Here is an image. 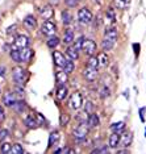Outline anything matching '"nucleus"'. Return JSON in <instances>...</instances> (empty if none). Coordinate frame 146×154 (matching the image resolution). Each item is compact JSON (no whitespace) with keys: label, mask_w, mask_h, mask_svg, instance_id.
Segmentation results:
<instances>
[{"label":"nucleus","mask_w":146,"mask_h":154,"mask_svg":"<svg viewBox=\"0 0 146 154\" xmlns=\"http://www.w3.org/2000/svg\"><path fill=\"white\" fill-rule=\"evenodd\" d=\"M12 75H13V79H15V82L17 85H24V83L26 82L28 79V74H26V70H24L23 67H15L12 70Z\"/></svg>","instance_id":"f257e3e1"},{"label":"nucleus","mask_w":146,"mask_h":154,"mask_svg":"<svg viewBox=\"0 0 146 154\" xmlns=\"http://www.w3.org/2000/svg\"><path fill=\"white\" fill-rule=\"evenodd\" d=\"M88 134V127L84 124V122H81L75 129H74V137L78 142H83Z\"/></svg>","instance_id":"f03ea898"},{"label":"nucleus","mask_w":146,"mask_h":154,"mask_svg":"<svg viewBox=\"0 0 146 154\" xmlns=\"http://www.w3.org/2000/svg\"><path fill=\"white\" fill-rule=\"evenodd\" d=\"M82 104H83L82 94L79 92V91L72 92L71 96H70V100H68V106H70V108H72V109H79V108L82 107Z\"/></svg>","instance_id":"7ed1b4c3"},{"label":"nucleus","mask_w":146,"mask_h":154,"mask_svg":"<svg viewBox=\"0 0 146 154\" xmlns=\"http://www.w3.org/2000/svg\"><path fill=\"white\" fill-rule=\"evenodd\" d=\"M96 44H95V41H92V40H88V38H84L83 40V42H82V50H83V53L87 54V55H93L96 53Z\"/></svg>","instance_id":"20e7f679"},{"label":"nucleus","mask_w":146,"mask_h":154,"mask_svg":"<svg viewBox=\"0 0 146 154\" xmlns=\"http://www.w3.org/2000/svg\"><path fill=\"white\" fill-rule=\"evenodd\" d=\"M78 19H79V23H81V24H84V25H87V24H90L92 21L93 16H92L91 11L84 7V8H81L78 11Z\"/></svg>","instance_id":"39448f33"},{"label":"nucleus","mask_w":146,"mask_h":154,"mask_svg":"<svg viewBox=\"0 0 146 154\" xmlns=\"http://www.w3.org/2000/svg\"><path fill=\"white\" fill-rule=\"evenodd\" d=\"M41 32L47 37L54 36L55 32H57V25H55L54 23H51L50 20H46V21L42 24V26H41Z\"/></svg>","instance_id":"423d86ee"},{"label":"nucleus","mask_w":146,"mask_h":154,"mask_svg":"<svg viewBox=\"0 0 146 154\" xmlns=\"http://www.w3.org/2000/svg\"><path fill=\"white\" fill-rule=\"evenodd\" d=\"M53 58H54V63L55 66H58V67H62L63 69V66L66 65V62H67V58H66V55L63 53H61V51L55 50L53 53Z\"/></svg>","instance_id":"0eeeda50"},{"label":"nucleus","mask_w":146,"mask_h":154,"mask_svg":"<svg viewBox=\"0 0 146 154\" xmlns=\"http://www.w3.org/2000/svg\"><path fill=\"white\" fill-rule=\"evenodd\" d=\"M40 15L41 17L46 21V20H50V19H53L54 17V8H53V5H45L42 7V8L40 9Z\"/></svg>","instance_id":"6e6552de"},{"label":"nucleus","mask_w":146,"mask_h":154,"mask_svg":"<svg viewBox=\"0 0 146 154\" xmlns=\"http://www.w3.org/2000/svg\"><path fill=\"white\" fill-rule=\"evenodd\" d=\"M13 42H15V46L17 49H23L29 45V38L26 36H24V34H17L15 37V40H13Z\"/></svg>","instance_id":"1a4fd4ad"},{"label":"nucleus","mask_w":146,"mask_h":154,"mask_svg":"<svg viewBox=\"0 0 146 154\" xmlns=\"http://www.w3.org/2000/svg\"><path fill=\"white\" fill-rule=\"evenodd\" d=\"M83 76H84V79L88 80V82H95L97 79V70L87 66L84 69V71H83Z\"/></svg>","instance_id":"9d476101"},{"label":"nucleus","mask_w":146,"mask_h":154,"mask_svg":"<svg viewBox=\"0 0 146 154\" xmlns=\"http://www.w3.org/2000/svg\"><path fill=\"white\" fill-rule=\"evenodd\" d=\"M132 141H133V134L130 132H124L123 134H120V143L119 145L124 146V148H128L130 146Z\"/></svg>","instance_id":"9b49d317"},{"label":"nucleus","mask_w":146,"mask_h":154,"mask_svg":"<svg viewBox=\"0 0 146 154\" xmlns=\"http://www.w3.org/2000/svg\"><path fill=\"white\" fill-rule=\"evenodd\" d=\"M16 101H17V97L15 95V92L8 91V92H5L4 95H3V103H4L7 107H13V104H15Z\"/></svg>","instance_id":"f8f14e48"},{"label":"nucleus","mask_w":146,"mask_h":154,"mask_svg":"<svg viewBox=\"0 0 146 154\" xmlns=\"http://www.w3.org/2000/svg\"><path fill=\"white\" fill-rule=\"evenodd\" d=\"M24 26H25V29L28 30H33L37 28V20L34 16H26L25 19H24Z\"/></svg>","instance_id":"ddd939ff"},{"label":"nucleus","mask_w":146,"mask_h":154,"mask_svg":"<svg viewBox=\"0 0 146 154\" xmlns=\"http://www.w3.org/2000/svg\"><path fill=\"white\" fill-rule=\"evenodd\" d=\"M61 140V133L58 131H54L50 133V137H49V148H55L58 145Z\"/></svg>","instance_id":"4468645a"},{"label":"nucleus","mask_w":146,"mask_h":154,"mask_svg":"<svg viewBox=\"0 0 146 154\" xmlns=\"http://www.w3.org/2000/svg\"><path fill=\"white\" fill-rule=\"evenodd\" d=\"M20 54H21V61L23 62H29V59L33 57V50L26 46V48L20 49Z\"/></svg>","instance_id":"2eb2a0df"},{"label":"nucleus","mask_w":146,"mask_h":154,"mask_svg":"<svg viewBox=\"0 0 146 154\" xmlns=\"http://www.w3.org/2000/svg\"><path fill=\"white\" fill-rule=\"evenodd\" d=\"M104 38H108V40H112V41L116 42V40H117V29L114 26L107 28L105 33H104Z\"/></svg>","instance_id":"dca6fc26"},{"label":"nucleus","mask_w":146,"mask_h":154,"mask_svg":"<svg viewBox=\"0 0 146 154\" xmlns=\"http://www.w3.org/2000/svg\"><path fill=\"white\" fill-rule=\"evenodd\" d=\"M55 79H57L58 85L63 86L65 83L68 80V74L65 71V70H62V71H57V74H55Z\"/></svg>","instance_id":"f3484780"},{"label":"nucleus","mask_w":146,"mask_h":154,"mask_svg":"<svg viewBox=\"0 0 146 154\" xmlns=\"http://www.w3.org/2000/svg\"><path fill=\"white\" fill-rule=\"evenodd\" d=\"M67 92H68V90L66 88L65 86L58 87L57 92H55V99H57L58 101H63L66 99V96H67Z\"/></svg>","instance_id":"a211bd4d"},{"label":"nucleus","mask_w":146,"mask_h":154,"mask_svg":"<svg viewBox=\"0 0 146 154\" xmlns=\"http://www.w3.org/2000/svg\"><path fill=\"white\" fill-rule=\"evenodd\" d=\"M66 57L71 61H76L79 58V54H78V49L75 46H68L67 50H66Z\"/></svg>","instance_id":"6ab92c4d"},{"label":"nucleus","mask_w":146,"mask_h":154,"mask_svg":"<svg viewBox=\"0 0 146 154\" xmlns=\"http://www.w3.org/2000/svg\"><path fill=\"white\" fill-rule=\"evenodd\" d=\"M120 143V132H113L109 137V146L111 148H117Z\"/></svg>","instance_id":"aec40b11"},{"label":"nucleus","mask_w":146,"mask_h":154,"mask_svg":"<svg viewBox=\"0 0 146 154\" xmlns=\"http://www.w3.org/2000/svg\"><path fill=\"white\" fill-rule=\"evenodd\" d=\"M24 124L26 125L28 128H36L37 125H38V121L36 120V117L33 116V115H29L28 117H25V120H24Z\"/></svg>","instance_id":"412c9836"},{"label":"nucleus","mask_w":146,"mask_h":154,"mask_svg":"<svg viewBox=\"0 0 146 154\" xmlns=\"http://www.w3.org/2000/svg\"><path fill=\"white\" fill-rule=\"evenodd\" d=\"M97 59H99V65L100 66H108L109 63V57L105 54V51H102V53H99V55H97Z\"/></svg>","instance_id":"4be33fe9"},{"label":"nucleus","mask_w":146,"mask_h":154,"mask_svg":"<svg viewBox=\"0 0 146 154\" xmlns=\"http://www.w3.org/2000/svg\"><path fill=\"white\" fill-rule=\"evenodd\" d=\"M113 4L119 9H126L130 4V0H113Z\"/></svg>","instance_id":"5701e85b"},{"label":"nucleus","mask_w":146,"mask_h":154,"mask_svg":"<svg viewBox=\"0 0 146 154\" xmlns=\"http://www.w3.org/2000/svg\"><path fill=\"white\" fill-rule=\"evenodd\" d=\"M63 42L67 45L74 42V32H72L71 29H66V32L63 34Z\"/></svg>","instance_id":"b1692460"},{"label":"nucleus","mask_w":146,"mask_h":154,"mask_svg":"<svg viewBox=\"0 0 146 154\" xmlns=\"http://www.w3.org/2000/svg\"><path fill=\"white\" fill-rule=\"evenodd\" d=\"M87 122H88V125H90V127H92V128L99 127V124H100L99 117H97V115H95V113H91V115H90Z\"/></svg>","instance_id":"393cba45"},{"label":"nucleus","mask_w":146,"mask_h":154,"mask_svg":"<svg viewBox=\"0 0 146 154\" xmlns=\"http://www.w3.org/2000/svg\"><path fill=\"white\" fill-rule=\"evenodd\" d=\"M47 48H50V49H54V48H57L58 45H59V38L58 37H55V36H50L49 37V40H47Z\"/></svg>","instance_id":"a878e982"},{"label":"nucleus","mask_w":146,"mask_h":154,"mask_svg":"<svg viewBox=\"0 0 146 154\" xmlns=\"http://www.w3.org/2000/svg\"><path fill=\"white\" fill-rule=\"evenodd\" d=\"M87 66L88 67H92V69H97L99 67V59H97V57H93V55H90V59L87 61Z\"/></svg>","instance_id":"bb28decb"},{"label":"nucleus","mask_w":146,"mask_h":154,"mask_svg":"<svg viewBox=\"0 0 146 154\" xmlns=\"http://www.w3.org/2000/svg\"><path fill=\"white\" fill-rule=\"evenodd\" d=\"M113 45H114V41L108 40V38H104V40L102 41V48H103V50H111V49L113 48Z\"/></svg>","instance_id":"cd10ccee"},{"label":"nucleus","mask_w":146,"mask_h":154,"mask_svg":"<svg viewBox=\"0 0 146 154\" xmlns=\"http://www.w3.org/2000/svg\"><path fill=\"white\" fill-rule=\"evenodd\" d=\"M11 58L16 62V63H20V62H23L21 61V54H20V50H17V49H13V50L11 51Z\"/></svg>","instance_id":"c85d7f7f"},{"label":"nucleus","mask_w":146,"mask_h":154,"mask_svg":"<svg viewBox=\"0 0 146 154\" xmlns=\"http://www.w3.org/2000/svg\"><path fill=\"white\" fill-rule=\"evenodd\" d=\"M63 70H65L66 72H67V74H71V72L75 70V65H74V62H72L71 59H70V61H67V62H66V65L63 66Z\"/></svg>","instance_id":"c756f323"},{"label":"nucleus","mask_w":146,"mask_h":154,"mask_svg":"<svg viewBox=\"0 0 146 154\" xmlns=\"http://www.w3.org/2000/svg\"><path fill=\"white\" fill-rule=\"evenodd\" d=\"M71 19H72L71 13L68 11H63V12H62V21H63V24H66V25H67V24H70Z\"/></svg>","instance_id":"7c9ffc66"},{"label":"nucleus","mask_w":146,"mask_h":154,"mask_svg":"<svg viewBox=\"0 0 146 154\" xmlns=\"http://www.w3.org/2000/svg\"><path fill=\"white\" fill-rule=\"evenodd\" d=\"M125 127V122L124 121H119V122H114V124L111 127V129H112L113 132H120V131H123Z\"/></svg>","instance_id":"2f4dec72"},{"label":"nucleus","mask_w":146,"mask_h":154,"mask_svg":"<svg viewBox=\"0 0 146 154\" xmlns=\"http://www.w3.org/2000/svg\"><path fill=\"white\" fill-rule=\"evenodd\" d=\"M11 152H12V143H9V142H3V143H2V153L9 154Z\"/></svg>","instance_id":"473e14b6"},{"label":"nucleus","mask_w":146,"mask_h":154,"mask_svg":"<svg viewBox=\"0 0 146 154\" xmlns=\"http://www.w3.org/2000/svg\"><path fill=\"white\" fill-rule=\"evenodd\" d=\"M11 153H13V154H21V153H24V149H23V146L20 145V143H13Z\"/></svg>","instance_id":"72a5a7b5"},{"label":"nucleus","mask_w":146,"mask_h":154,"mask_svg":"<svg viewBox=\"0 0 146 154\" xmlns=\"http://www.w3.org/2000/svg\"><path fill=\"white\" fill-rule=\"evenodd\" d=\"M68 121H70V116L66 113H62L61 117H59V124L62 125V127H65V125L68 124Z\"/></svg>","instance_id":"f704fd0d"},{"label":"nucleus","mask_w":146,"mask_h":154,"mask_svg":"<svg viewBox=\"0 0 146 154\" xmlns=\"http://www.w3.org/2000/svg\"><path fill=\"white\" fill-rule=\"evenodd\" d=\"M13 108H15L17 112H23V111H24V108H25V103H24V101L17 100L16 103L13 104Z\"/></svg>","instance_id":"c9c22d12"},{"label":"nucleus","mask_w":146,"mask_h":154,"mask_svg":"<svg viewBox=\"0 0 146 154\" xmlns=\"http://www.w3.org/2000/svg\"><path fill=\"white\" fill-rule=\"evenodd\" d=\"M105 15H107V17H108L111 21H114V20H116V12H114L113 8H108V9H107Z\"/></svg>","instance_id":"e433bc0d"},{"label":"nucleus","mask_w":146,"mask_h":154,"mask_svg":"<svg viewBox=\"0 0 146 154\" xmlns=\"http://www.w3.org/2000/svg\"><path fill=\"white\" fill-rule=\"evenodd\" d=\"M109 95H111L109 88H108V87H105V86H103L102 88H100V96H102L103 99H104V97H108Z\"/></svg>","instance_id":"4c0bfd02"},{"label":"nucleus","mask_w":146,"mask_h":154,"mask_svg":"<svg viewBox=\"0 0 146 154\" xmlns=\"http://www.w3.org/2000/svg\"><path fill=\"white\" fill-rule=\"evenodd\" d=\"M15 95H16V97H17V100H21L23 97H24V90L20 88V87H16Z\"/></svg>","instance_id":"58836bf2"},{"label":"nucleus","mask_w":146,"mask_h":154,"mask_svg":"<svg viewBox=\"0 0 146 154\" xmlns=\"http://www.w3.org/2000/svg\"><path fill=\"white\" fill-rule=\"evenodd\" d=\"M55 153H61V154H65V153H75V150L74 149H68V148H62V149L55 150Z\"/></svg>","instance_id":"ea45409f"},{"label":"nucleus","mask_w":146,"mask_h":154,"mask_svg":"<svg viewBox=\"0 0 146 154\" xmlns=\"http://www.w3.org/2000/svg\"><path fill=\"white\" fill-rule=\"evenodd\" d=\"M8 137V131L7 129H0V141H4Z\"/></svg>","instance_id":"a19ab883"},{"label":"nucleus","mask_w":146,"mask_h":154,"mask_svg":"<svg viewBox=\"0 0 146 154\" xmlns=\"http://www.w3.org/2000/svg\"><path fill=\"white\" fill-rule=\"evenodd\" d=\"M66 4L68 7H76L79 4V0H66Z\"/></svg>","instance_id":"79ce46f5"},{"label":"nucleus","mask_w":146,"mask_h":154,"mask_svg":"<svg viewBox=\"0 0 146 154\" xmlns=\"http://www.w3.org/2000/svg\"><path fill=\"white\" fill-rule=\"evenodd\" d=\"M5 119V112H4V108L0 106V122H3Z\"/></svg>","instance_id":"37998d69"},{"label":"nucleus","mask_w":146,"mask_h":154,"mask_svg":"<svg viewBox=\"0 0 146 154\" xmlns=\"http://www.w3.org/2000/svg\"><path fill=\"white\" fill-rule=\"evenodd\" d=\"M15 32H16V25H12V26L8 28V30H7V34H8V36H11V34H13Z\"/></svg>","instance_id":"c03bdc74"},{"label":"nucleus","mask_w":146,"mask_h":154,"mask_svg":"<svg viewBox=\"0 0 146 154\" xmlns=\"http://www.w3.org/2000/svg\"><path fill=\"white\" fill-rule=\"evenodd\" d=\"M93 153H108V148L104 146V148H102V149H95L93 150Z\"/></svg>","instance_id":"a18cd8bd"},{"label":"nucleus","mask_w":146,"mask_h":154,"mask_svg":"<svg viewBox=\"0 0 146 154\" xmlns=\"http://www.w3.org/2000/svg\"><path fill=\"white\" fill-rule=\"evenodd\" d=\"M4 72H5V67L4 66H0V75H4Z\"/></svg>","instance_id":"49530a36"},{"label":"nucleus","mask_w":146,"mask_h":154,"mask_svg":"<svg viewBox=\"0 0 146 154\" xmlns=\"http://www.w3.org/2000/svg\"><path fill=\"white\" fill-rule=\"evenodd\" d=\"M50 3L53 5H58V4H59V0H50Z\"/></svg>","instance_id":"de8ad7c7"}]
</instances>
